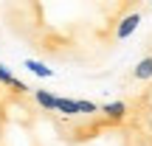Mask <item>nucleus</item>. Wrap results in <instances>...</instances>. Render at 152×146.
I'll list each match as a JSON object with an SVG mask.
<instances>
[{
    "instance_id": "nucleus-5",
    "label": "nucleus",
    "mask_w": 152,
    "mask_h": 146,
    "mask_svg": "<svg viewBox=\"0 0 152 146\" xmlns=\"http://www.w3.org/2000/svg\"><path fill=\"white\" fill-rule=\"evenodd\" d=\"M54 110H59V113H65V115H79V110H76V101H71V98H56Z\"/></svg>"
},
{
    "instance_id": "nucleus-4",
    "label": "nucleus",
    "mask_w": 152,
    "mask_h": 146,
    "mask_svg": "<svg viewBox=\"0 0 152 146\" xmlns=\"http://www.w3.org/2000/svg\"><path fill=\"white\" fill-rule=\"evenodd\" d=\"M34 98H37V104L42 110H54V104H56V96L48 90H34Z\"/></svg>"
},
{
    "instance_id": "nucleus-2",
    "label": "nucleus",
    "mask_w": 152,
    "mask_h": 146,
    "mask_svg": "<svg viewBox=\"0 0 152 146\" xmlns=\"http://www.w3.org/2000/svg\"><path fill=\"white\" fill-rule=\"evenodd\" d=\"M102 113H104V118L110 121V124H118L121 118L127 115V104L124 101H113V104H104L102 107Z\"/></svg>"
},
{
    "instance_id": "nucleus-1",
    "label": "nucleus",
    "mask_w": 152,
    "mask_h": 146,
    "mask_svg": "<svg viewBox=\"0 0 152 146\" xmlns=\"http://www.w3.org/2000/svg\"><path fill=\"white\" fill-rule=\"evenodd\" d=\"M138 23H141V11L135 9V11H130V14H124V17L118 20V25H115L113 37H115V39H127V37H130V34L138 28Z\"/></svg>"
},
{
    "instance_id": "nucleus-6",
    "label": "nucleus",
    "mask_w": 152,
    "mask_h": 146,
    "mask_svg": "<svg viewBox=\"0 0 152 146\" xmlns=\"http://www.w3.org/2000/svg\"><path fill=\"white\" fill-rule=\"evenodd\" d=\"M26 68H28L31 73L42 76V79H48V76H54V70H51V68H45L42 62H37V59H28V62H26Z\"/></svg>"
},
{
    "instance_id": "nucleus-7",
    "label": "nucleus",
    "mask_w": 152,
    "mask_h": 146,
    "mask_svg": "<svg viewBox=\"0 0 152 146\" xmlns=\"http://www.w3.org/2000/svg\"><path fill=\"white\" fill-rule=\"evenodd\" d=\"M76 110H79V115H93L96 113V101H85V98H82V101H76Z\"/></svg>"
},
{
    "instance_id": "nucleus-8",
    "label": "nucleus",
    "mask_w": 152,
    "mask_h": 146,
    "mask_svg": "<svg viewBox=\"0 0 152 146\" xmlns=\"http://www.w3.org/2000/svg\"><path fill=\"white\" fill-rule=\"evenodd\" d=\"M0 84H14V76H11L9 73V68H6V65H0Z\"/></svg>"
},
{
    "instance_id": "nucleus-3",
    "label": "nucleus",
    "mask_w": 152,
    "mask_h": 146,
    "mask_svg": "<svg viewBox=\"0 0 152 146\" xmlns=\"http://www.w3.org/2000/svg\"><path fill=\"white\" fill-rule=\"evenodd\" d=\"M132 79H135V81H147V79H152V56L141 59L135 68H132Z\"/></svg>"
}]
</instances>
